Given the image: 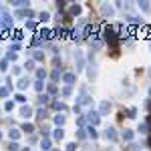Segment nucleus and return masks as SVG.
I'll return each instance as SVG.
<instances>
[{"label":"nucleus","mask_w":151,"mask_h":151,"mask_svg":"<svg viewBox=\"0 0 151 151\" xmlns=\"http://www.w3.org/2000/svg\"><path fill=\"white\" fill-rule=\"evenodd\" d=\"M81 151H95V145H85Z\"/></svg>","instance_id":"nucleus-24"},{"label":"nucleus","mask_w":151,"mask_h":151,"mask_svg":"<svg viewBox=\"0 0 151 151\" xmlns=\"http://www.w3.org/2000/svg\"><path fill=\"white\" fill-rule=\"evenodd\" d=\"M63 81L67 83V85H75V81H77V75H75V73H67V75L63 77Z\"/></svg>","instance_id":"nucleus-7"},{"label":"nucleus","mask_w":151,"mask_h":151,"mask_svg":"<svg viewBox=\"0 0 151 151\" xmlns=\"http://www.w3.org/2000/svg\"><path fill=\"white\" fill-rule=\"evenodd\" d=\"M91 47L97 48V50H101V48H103V40H101L99 36H93V38H91Z\"/></svg>","instance_id":"nucleus-6"},{"label":"nucleus","mask_w":151,"mask_h":151,"mask_svg":"<svg viewBox=\"0 0 151 151\" xmlns=\"http://www.w3.org/2000/svg\"><path fill=\"white\" fill-rule=\"evenodd\" d=\"M89 135H91V137H93V139H97V131H95L93 127H89Z\"/></svg>","instance_id":"nucleus-23"},{"label":"nucleus","mask_w":151,"mask_h":151,"mask_svg":"<svg viewBox=\"0 0 151 151\" xmlns=\"http://www.w3.org/2000/svg\"><path fill=\"white\" fill-rule=\"evenodd\" d=\"M137 8H139V10H143V12H149L151 10V6L147 4V2H139V4H137Z\"/></svg>","instance_id":"nucleus-11"},{"label":"nucleus","mask_w":151,"mask_h":151,"mask_svg":"<svg viewBox=\"0 0 151 151\" xmlns=\"http://www.w3.org/2000/svg\"><path fill=\"white\" fill-rule=\"evenodd\" d=\"M35 58H36V60H42V58H45V55H42L40 50H36V52H35Z\"/></svg>","instance_id":"nucleus-22"},{"label":"nucleus","mask_w":151,"mask_h":151,"mask_svg":"<svg viewBox=\"0 0 151 151\" xmlns=\"http://www.w3.org/2000/svg\"><path fill=\"white\" fill-rule=\"evenodd\" d=\"M111 111V101H101V105H99V115L103 117V115H107Z\"/></svg>","instance_id":"nucleus-2"},{"label":"nucleus","mask_w":151,"mask_h":151,"mask_svg":"<svg viewBox=\"0 0 151 151\" xmlns=\"http://www.w3.org/2000/svg\"><path fill=\"white\" fill-rule=\"evenodd\" d=\"M105 137H107V141H113V143H115V141H117L115 129H113V127H107V129H105Z\"/></svg>","instance_id":"nucleus-4"},{"label":"nucleus","mask_w":151,"mask_h":151,"mask_svg":"<svg viewBox=\"0 0 151 151\" xmlns=\"http://www.w3.org/2000/svg\"><path fill=\"white\" fill-rule=\"evenodd\" d=\"M48 18H50V14H48V12H40V20H42V22H47Z\"/></svg>","instance_id":"nucleus-21"},{"label":"nucleus","mask_w":151,"mask_h":151,"mask_svg":"<svg viewBox=\"0 0 151 151\" xmlns=\"http://www.w3.org/2000/svg\"><path fill=\"white\" fill-rule=\"evenodd\" d=\"M24 67H26V70H32V69H35V60H32V58H30V60H26V65H24Z\"/></svg>","instance_id":"nucleus-19"},{"label":"nucleus","mask_w":151,"mask_h":151,"mask_svg":"<svg viewBox=\"0 0 151 151\" xmlns=\"http://www.w3.org/2000/svg\"><path fill=\"white\" fill-rule=\"evenodd\" d=\"M63 137H65V131H63V129H57V131H55V139L60 141Z\"/></svg>","instance_id":"nucleus-14"},{"label":"nucleus","mask_w":151,"mask_h":151,"mask_svg":"<svg viewBox=\"0 0 151 151\" xmlns=\"http://www.w3.org/2000/svg\"><path fill=\"white\" fill-rule=\"evenodd\" d=\"M75 65H77V70H81L85 67V57L81 50H77V55H75Z\"/></svg>","instance_id":"nucleus-3"},{"label":"nucleus","mask_w":151,"mask_h":151,"mask_svg":"<svg viewBox=\"0 0 151 151\" xmlns=\"http://www.w3.org/2000/svg\"><path fill=\"white\" fill-rule=\"evenodd\" d=\"M50 151H60V149H50Z\"/></svg>","instance_id":"nucleus-29"},{"label":"nucleus","mask_w":151,"mask_h":151,"mask_svg":"<svg viewBox=\"0 0 151 151\" xmlns=\"http://www.w3.org/2000/svg\"><path fill=\"white\" fill-rule=\"evenodd\" d=\"M55 123H57V125H63V123H65V115H57L55 117Z\"/></svg>","instance_id":"nucleus-17"},{"label":"nucleus","mask_w":151,"mask_h":151,"mask_svg":"<svg viewBox=\"0 0 151 151\" xmlns=\"http://www.w3.org/2000/svg\"><path fill=\"white\" fill-rule=\"evenodd\" d=\"M8 95V89H0V97H6Z\"/></svg>","instance_id":"nucleus-27"},{"label":"nucleus","mask_w":151,"mask_h":151,"mask_svg":"<svg viewBox=\"0 0 151 151\" xmlns=\"http://www.w3.org/2000/svg\"><path fill=\"white\" fill-rule=\"evenodd\" d=\"M36 75H38L40 79H42V77H47V73H45V70H42V69H38V70H36Z\"/></svg>","instance_id":"nucleus-25"},{"label":"nucleus","mask_w":151,"mask_h":151,"mask_svg":"<svg viewBox=\"0 0 151 151\" xmlns=\"http://www.w3.org/2000/svg\"><path fill=\"white\" fill-rule=\"evenodd\" d=\"M101 14H103L105 18H113L115 16V6H111L109 2H103L101 4Z\"/></svg>","instance_id":"nucleus-1"},{"label":"nucleus","mask_w":151,"mask_h":151,"mask_svg":"<svg viewBox=\"0 0 151 151\" xmlns=\"http://www.w3.org/2000/svg\"><path fill=\"white\" fill-rule=\"evenodd\" d=\"M70 93H73L70 87H65V89H63V97H70Z\"/></svg>","instance_id":"nucleus-20"},{"label":"nucleus","mask_w":151,"mask_h":151,"mask_svg":"<svg viewBox=\"0 0 151 151\" xmlns=\"http://www.w3.org/2000/svg\"><path fill=\"white\" fill-rule=\"evenodd\" d=\"M28 79H20V81H18V89H26V87H28Z\"/></svg>","instance_id":"nucleus-16"},{"label":"nucleus","mask_w":151,"mask_h":151,"mask_svg":"<svg viewBox=\"0 0 151 151\" xmlns=\"http://www.w3.org/2000/svg\"><path fill=\"white\" fill-rule=\"evenodd\" d=\"M40 147H42V149H50V139H48V137H47V139H42V141H40Z\"/></svg>","instance_id":"nucleus-15"},{"label":"nucleus","mask_w":151,"mask_h":151,"mask_svg":"<svg viewBox=\"0 0 151 151\" xmlns=\"http://www.w3.org/2000/svg\"><path fill=\"white\" fill-rule=\"evenodd\" d=\"M81 6H79V4H73V6H70V14H75V16H77V14H81Z\"/></svg>","instance_id":"nucleus-12"},{"label":"nucleus","mask_w":151,"mask_h":151,"mask_svg":"<svg viewBox=\"0 0 151 151\" xmlns=\"http://www.w3.org/2000/svg\"><path fill=\"white\" fill-rule=\"evenodd\" d=\"M8 137H10V139H18V137H20V133H18V129H10V131H8Z\"/></svg>","instance_id":"nucleus-9"},{"label":"nucleus","mask_w":151,"mask_h":151,"mask_svg":"<svg viewBox=\"0 0 151 151\" xmlns=\"http://www.w3.org/2000/svg\"><path fill=\"white\" fill-rule=\"evenodd\" d=\"M97 77V65H91V69H89V79H95Z\"/></svg>","instance_id":"nucleus-13"},{"label":"nucleus","mask_w":151,"mask_h":151,"mask_svg":"<svg viewBox=\"0 0 151 151\" xmlns=\"http://www.w3.org/2000/svg\"><path fill=\"white\" fill-rule=\"evenodd\" d=\"M67 151H75V143H69L67 145Z\"/></svg>","instance_id":"nucleus-28"},{"label":"nucleus","mask_w":151,"mask_h":151,"mask_svg":"<svg viewBox=\"0 0 151 151\" xmlns=\"http://www.w3.org/2000/svg\"><path fill=\"white\" fill-rule=\"evenodd\" d=\"M123 139H125V141L133 139V131H131V129H125V131H123Z\"/></svg>","instance_id":"nucleus-10"},{"label":"nucleus","mask_w":151,"mask_h":151,"mask_svg":"<svg viewBox=\"0 0 151 151\" xmlns=\"http://www.w3.org/2000/svg\"><path fill=\"white\" fill-rule=\"evenodd\" d=\"M35 89H36V91H42V83H40V81H36V85H35Z\"/></svg>","instance_id":"nucleus-26"},{"label":"nucleus","mask_w":151,"mask_h":151,"mask_svg":"<svg viewBox=\"0 0 151 151\" xmlns=\"http://www.w3.org/2000/svg\"><path fill=\"white\" fill-rule=\"evenodd\" d=\"M20 117H24V119L32 117V109H30V107H22V109H20Z\"/></svg>","instance_id":"nucleus-8"},{"label":"nucleus","mask_w":151,"mask_h":151,"mask_svg":"<svg viewBox=\"0 0 151 151\" xmlns=\"http://www.w3.org/2000/svg\"><path fill=\"white\" fill-rule=\"evenodd\" d=\"M87 119H89V121H91L93 125H97V123L101 121V115H99L97 111H89V117H87Z\"/></svg>","instance_id":"nucleus-5"},{"label":"nucleus","mask_w":151,"mask_h":151,"mask_svg":"<svg viewBox=\"0 0 151 151\" xmlns=\"http://www.w3.org/2000/svg\"><path fill=\"white\" fill-rule=\"evenodd\" d=\"M139 133H143V135L147 133V123H145V121H143V123H139Z\"/></svg>","instance_id":"nucleus-18"}]
</instances>
